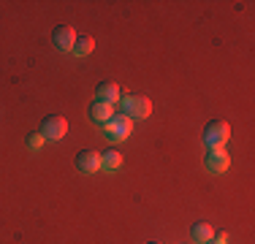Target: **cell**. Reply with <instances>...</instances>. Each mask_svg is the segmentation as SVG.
Wrapping results in <instances>:
<instances>
[{
	"instance_id": "6da1fadb",
	"label": "cell",
	"mask_w": 255,
	"mask_h": 244,
	"mask_svg": "<svg viewBox=\"0 0 255 244\" xmlns=\"http://www.w3.org/2000/svg\"><path fill=\"white\" fill-rule=\"evenodd\" d=\"M120 109H123L120 114H125L130 120H147L152 114V101L147 95H123L120 98Z\"/></svg>"
},
{
	"instance_id": "7a4b0ae2",
	"label": "cell",
	"mask_w": 255,
	"mask_h": 244,
	"mask_svg": "<svg viewBox=\"0 0 255 244\" xmlns=\"http://www.w3.org/2000/svg\"><path fill=\"white\" fill-rule=\"evenodd\" d=\"M103 133H106L109 141H125V138L133 136V120L125 117V114H114V117L103 125Z\"/></svg>"
},
{
	"instance_id": "3957f363",
	"label": "cell",
	"mask_w": 255,
	"mask_h": 244,
	"mask_svg": "<svg viewBox=\"0 0 255 244\" xmlns=\"http://www.w3.org/2000/svg\"><path fill=\"white\" fill-rule=\"evenodd\" d=\"M231 136V125L226 120H212L209 125L204 127V144L206 149H217V146H226Z\"/></svg>"
},
{
	"instance_id": "277c9868",
	"label": "cell",
	"mask_w": 255,
	"mask_h": 244,
	"mask_svg": "<svg viewBox=\"0 0 255 244\" xmlns=\"http://www.w3.org/2000/svg\"><path fill=\"white\" fill-rule=\"evenodd\" d=\"M65 133H68V122H65V117H60V114H49V117L41 122V136L46 141H60Z\"/></svg>"
},
{
	"instance_id": "5b68a950",
	"label": "cell",
	"mask_w": 255,
	"mask_h": 244,
	"mask_svg": "<svg viewBox=\"0 0 255 244\" xmlns=\"http://www.w3.org/2000/svg\"><path fill=\"white\" fill-rule=\"evenodd\" d=\"M228 163H231V157H228V152L223 149V146H217V149H206L204 166H206L209 174H223V171L228 168Z\"/></svg>"
},
{
	"instance_id": "8992f818",
	"label": "cell",
	"mask_w": 255,
	"mask_h": 244,
	"mask_svg": "<svg viewBox=\"0 0 255 244\" xmlns=\"http://www.w3.org/2000/svg\"><path fill=\"white\" fill-rule=\"evenodd\" d=\"M52 44H54L57 52H71L74 44H76V30L68 27V24H57L54 33H52Z\"/></svg>"
},
{
	"instance_id": "52a82bcc",
	"label": "cell",
	"mask_w": 255,
	"mask_h": 244,
	"mask_svg": "<svg viewBox=\"0 0 255 244\" xmlns=\"http://www.w3.org/2000/svg\"><path fill=\"white\" fill-rule=\"evenodd\" d=\"M120 98H123V90H120V84L112 82V79H106V82H101L98 87H95V101H103V103H109V106H114V103H120Z\"/></svg>"
},
{
	"instance_id": "ba28073f",
	"label": "cell",
	"mask_w": 255,
	"mask_h": 244,
	"mask_svg": "<svg viewBox=\"0 0 255 244\" xmlns=\"http://www.w3.org/2000/svg\"><path fill=\"white\" fill-rule=\"evenodd\" d=\"M76 168L82 171V174H95V171H101V152L82 149L76 155Z\"/></svg>"
},
{
	"instance_id": "9c48e42d",
	"label": "cell",
	"mask_w": 255,
	"mask_h": 244,
	"mask_svg": "<svg viewBox=\"0 0 255 244\" xmlns=\"http://www.w3.org/2000/svg\"><path fill=\"white\" fill-rule=\"evenodd\" d=\"M87 114H90V120H93L95 125H106L117 112H114V106H109V103H103V101H93L90 109H87Z\"/></svg>"
},
{
	"instance_id": "30bf717a",
	"label": "cell",
	"mask_w": 255,
	"mask_h": 244,
	"mask_svg": "<svg viewBox=\"0 0 255 244\" xmlns=\"http://www.w3.org/2000/svg\"><path fill=\"white\" fill-rule=\"evenodd\" d=\"M190 236H193V242H196V244H206L209 239H215V228H212L209 223H196L190 228Z\"/></svg>"
},
{
	"instance_id": "8fae6325",
	"label": "cell",
	"mask_w": 255,
	"mask_h": 244,
	"mask_svg": "<svg viewBox=\"0 0 255 244\" xmlns=\"http://www.w3.org/2000/svg\"><path fill=\"white\" fill-rule=\"evenodd\" d=\"M120 166H123V155H120L117 149L109 146L106 152H101V168L103 171H117Z\"/></svg>"
},
{
	"instance_id": "7c38bea8",
	"label": "cell",
	"mask_w": 255,
	"mask_h": 244,
	"mask_svg": "<svg viewBox=\"0 0 255 244\" xmlns=\"http://www.w3.org/2000/svg\"><path fill=\"white\" fill-rule=\"evenodd\" d=\"M95 49V41L93 35H76V44L71 49V54H76V57H87V54H93Z\"/></svg>"
},
{
	"instance_id": "4fadbf2b",
	"label": "cell",
	"mask_w": 255,
	"mask_h": 244,
	"mask_svg": "<svg viewBox=\"0 0 255 244\" xmlns=\"http://www.w3.org/2000/svg\"><path fill=\"white\" fill-rule=\"evenodd\" d=\"M44 141H46V138L41 136V130H38V133H30V136H27V149L38 152L41 146H44Z\"/></svg>"
},
{
	"instance_id": "5bb4252c",
	"label": "cell",
	"mask_w": 255,
	"mask_h": 244,
	"mask_svg": "<svg viewBox=\"0 0 255 244\" xmlns=\"http://www.w3.org/2000/svg\"><path fill=\"white\" fill-rule=\"evenodd\" d=\"M206 244H226V242H223V239H209Z\"/></svg>"
},
{
	"instance_id": "9a60e30c",
	"label": "cell",
	"mask_w": 255,
	"mask_h": 244,
	"mask_svg": "<svg viewBox=\"0 0 255 244\" xmlns=\"http://www.w3.org/2000/svg\"><path fill=\"white\" fill-rule=\"evenodd\" d=\"M147 244H160V242H147Z\"/></svg>"
}]
</instances>
